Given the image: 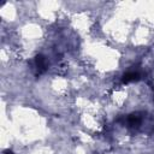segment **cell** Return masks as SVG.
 Returning <instances> with one entry per match:
<instances>
[{
    "label": "cell",
    "instance_id": "cell-2",
    "mask_svg": "<svg viewBox=\"0 0 154 154\" xmlns=\"http://www.w3.org/2000/svg\"><path fill=\"white\" fill-rule=\"evenodd\" d=\"M140 79V73L136 71H129L123 76V83H129Z\"/></svg>",
    "mask_w": 154,
    "mask_h": 154
},
{
    "label": "cell",
    "instance_id": "cell-3",
    "mask_svg": "<svg viewBox=\"0 0 154 154\" xmlns=\"http://www.w3.org/2000/svg\"><path fill=\"white\" fill-rule=\"evenodd\" d=\"M4 154H13V153H12V152H11V150H6V152H5V153H4Z\"/></svg>",
    "mask_w": 154,
    "mask_h": 154
},
{
    "label": "cell",
    "instance_id": "cell-1",
    "mask_svg": "<svg viewBox=\"0 0 154 154\" xmlns=\"http://www.w3.org/2000/svg\"><path fill=\"white\" fill-rule=\"evenodd\" d=\"M35 66H36L38 73H41V72H43V71L46 70L47 63H46V58H45L42 54L36 55V58H35Z\"/></svg>",
    "mask_w": 154,
    "mask_h": 154
}]
</instances>
